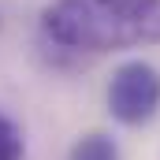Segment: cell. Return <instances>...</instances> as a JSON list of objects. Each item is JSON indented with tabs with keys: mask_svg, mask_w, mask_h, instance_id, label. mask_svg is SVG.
Instances as JSON below:
<instances>
[{
	"mask_svg": "<svg viewBox=\"0 0 160 160\" xmlns=\"http://www.w3.org/2000/svg\"><path fill=\"white\" fill-rule=\"evenodd\" d=\"M0 160H22V134L0 112Z\"/></svg>",
	"mask_w": 160,
	"mask_h": 160,
	"instance_id": "obj_4",
	"label": "cell"
},
{
	"mask_svg": "<svg viewBox=\"0 0 160 160\" xmlns=\"http://www.w3.org/2000/svg\"><path fill=\"white\" fill-rule=\"evenodd\" d=\"M71 160H123V157H119V145L108 134L89 130V134H82L71 145Z\"/></svg>",
	"mask_w": 160,
	"mask_h": 160,
	"instance_id": "obj_3",
	"label": "cell"
},
{
	"mask_svg": "<svg viewBox=\"0 0 160 160\" xmlns=\"http://www.w3.org/2000/svg\"><path fill=\"white\" fill-rule=\"evenodd\" d=\"M108 112L123 127H142L160 108V71L145 60H127L112 71L104 89Z\"/></svg>",
	"mask_w": 160,
	"mask_h": 160,
	"instance_id": "obj_2",
	"label": "cell"
},
{
	"mask_svg": "<svg viewBox=\"0 0 160 160\" xmlns=\"http://www.w3.org/2000/svg\"><path fill=\"white\" fill-rule=\"evenodd\" d=\"M41 34L67 52H108L160 41V0H52Z\"/></svg>",
	"mask_w": 160,
	"mask_h": 160,
	"instance_id": "obj_1",
	"label": "cell"
}]
</instances>
